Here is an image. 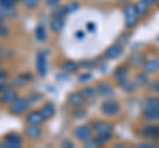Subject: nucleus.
<instances>
[{
  "label": "nucleus",
  "instance_id": "obj_49",
  "mask_svg": "<svg viewBox=\"0 0 159 148\" xmlns=\"http://www.w3.org/2000/svg\"><path fill=\"white\" fill-rule=\"evenodd\" d=\"M4 147H6V144H4V141L2 139V140H0V148H4Z\"/></svg>",
  "mask_w": 159,
  "mask_h": 148
},
{
  "label": "nucleus",
  "instance_id": "obj_26",
  "mask_svg": "<svg viewBox=\"0 0 159 148\" xmlns=\"http://www.w3.org/2000/svg\"><path fill=\"white\" fill-rule=\"evenodd\" d=\"M93 136L99 146H105L111 140L113 132H96V135H93Z\"/></svg>",
  "mask_w": 159,
  "mask_h": 148
},
{
  "label": "nucleus",
  "instance_id": "obj_40",
  "mask_svg": "<svg viewBox=\"0 0 159 148\" xmlns=\"http://www.w3.org/2000/svg\"><path fill=\"white\" fill-rule=\"evenodd\" d=\"M11 87H12L11 83H8L6 81H2V82H0V94H2L3 91H6L7 89H11Z\"/></svg>",
  "mask_w": 159,
  "mask_h": 148
},
{
  "label": "nucleus",
  "instance_id": "obj_42",
  "mask_svg": "<svg viewBox=\"0 0 159 148\" xmlns=\"http://www.w3.org/2000/svg\"><path fill=\"white\" fill-rule=\"evenodd\" d=\"M137 147H139V148H150V147H155V144H154L152 141H142V143H139V144L137 146Z\"/></svg>",
  "mask_w": 159,
  "mask_h": 148
},
{
  "label": "nucleus",
  "instance_id": "obj_13",
  "mask_svg": "<svg viewBox=\"0 0 159 148\" xmlns=\"http://www.w3.org/2000/svg\"><path fill=\"white\" fill-rule=\"evenodd\" d=\"M122 53H123V45H121L119 42H116L103 52V57L107 58V60H116Z\"/></svg>",
  "mask_w": 159,
  "mask_h": 148
},
{
  "label": "nucleus",
  "instance_id": "obj_34",
  "mask_svg": "<svg viewBox=\"0 0 159 148\" xmlns=\"http://www.w3.org/2000/svg\"><path fill=\"white\" fill-rule=\"evenodd\" d=\"M9 34H11V31H9V27L6 23L0 24V38H8Z\"/></svg>",
  "mask_w": 159,
  "mask_h": 148
},
{
  "label": "nucleus",
  "instance_id": "obj_17",
  "mask_svg": "<svg viewBox=\"0 0 159 148\" xmlns=\"http://www.w3.org/2000/svg\"><path fill=\"white\" fill-rule=\"evenodd\" d=\"M146 61V57H145V54L143 53H133L130 57H129V66H133V67H138V66H143V63H145Z\"/></svg>",
  "mask_w": 159,
  "mask_h": 148
},
{
  "label": "nucleus",
  "instance_id": "obj_14",
  "mask_svg": "<svg viewBox=\"0 0 159 148\" xmlns=\"http://www.w3.org/2000/svg\"><path fill=\"white\" fill-rule=\"evenodd\" d=\"M60 70L66 73V74H74L80 70V63H77L76 61H72V60L61 61V63H60Z\"/></svg>",
  "mask_w": 159,
  "mask_h": 148
},
{
  "label": "nucleus",
  "instance_id": "obj_38",
  "mask_svg": "<svg viewBox=\"0 0 159 148\" xmlns=\"http://www.w3.org/2000/svg\"><path fill=\"white\" fill-rule=\"evenodd\" d=\"M41 98H43V95L40 94V93H32V94L28 95V101H29V103H31V105H33V103L41 101Z\"/></svg>",
  "mask_w": 159,
  "mask_h": 148
},
{
  "label": "nucleus",
  "instance_id": "obj_12",
  "mask_svg": "<svg viewBox=\"0 0 159 148\" xmlns=\"http://www.w3.org/2000/svg\"><path fill=\"white\" fill-rule=\"evenodd\" d=\"M47 119L40 110H31L25 112V122L29 124H43Z\"/></svg>",
  "mask_w": 159,
  "mask_h": 148
},
{
  "label": "nucleus",
  "instance_id": "obj_50",
  "mask_svg": "<svg viewBox=\"0 0 159 148\" xmlns=\"http://www.w3.org/2000/svg\"><path fill=\"white\" fill-rule=\"evenodd\" d=\"M0 62H2V54H0Z\"/></svg>",
  "mask_w": 159,
  "mask_h": 148
},
{
  "label": "nucleus",
  "instance_id": "obj_27",
  "mask_svg": "<svg viewBox=\"0 0 159 148\" xmlns=\"http://www.w3.org/2000/svg\"><path fill=\"white\" fill-rule=\"evenodd\" d=\"M86 115H88V111L84 107H76L70 110V116L73 119H84V118H86Z\"/></svg>",
  "mask_w": 159,
  "mask_h": 148
},
{
  "label": "nucleus",
  "instance_id": "obj_2",
  "mask_svg": "<svg viewBox=\"0 0 159 148\" xmlns=\"http://www.w3.org/2000/svg\"><path fill=\"white\" fill-rule=\"evenodd\" d=\"M122 12H123V20H125V27L131 29L137 25L138 23V19H139V15L135 9V6L134 4H125L122 8Z\"/></svg>",
  "mask_w": 159,
  "mask_h": 148
},
{
  "label": "nucleus",
  "instance_id": "obj_24",
  "mask_svg": "<svg viewBox=\"0 0 159 148\" xmlns=\"http://www.w3.org/2000/svg\"><path fill=\"white\" fill-rule=\"evenodd\" d=\"M129 74V66L127 65H119L118 67H116L113 70V78L114 80H123V78H126Z\"/></svg>",
  "mask_w": 159,
  "mask_h": 148
},
{
  "label": "nucleus",
  "instance_id": "obj_11",
  "mask_svg": "<svg viewBox=\"0 0 159 148\" xmlns=\"http://www.w3.org/2000/svg\"><path fill=\"white\" fill-rule=\"evenodd\" d=\"M96 90H97V94L98 95H101L102 98H106V99H109V98H111L114 95V89H113V86L109 82H106V81L98 82L97 85H96Z\"/></svg>",
  "mask_w": 159,
  "mask_h": 148
},
{
  "label": "nucleus",
  "instance_id": "obj_44",
  "mask_svg": "<svg viewBox=\"0 0 159 148\" xmlns=\"http://www.w3.org/2000/svg\"><path fill=\"white\" fill-rule=\"evenodd\" d=\"M8 76H9V74H8L7 70H3V69H0V82L6 81L7 78H8Z\"/></svg>",
  "mask_w": 159,
  "mask_h": 148
},
{
  "label": "nucleus",
  "instance_id": "obj_37",
  "mask_svg": "<svg viewBox=\"0 0 159 148\" xmlns=\"http://www.w3.org/2000/svg\"><path fill=\"white\" fill-rule=\"evenodd\" d=\"M84 144V147L85 148H97V147H99V144L97 143V140L94 139V136H92L90 139H88V140H85L82 143Z\"/></svg>",
  "mask_w": 159,
  "mask_h": 148
},
{
  "label": "nucleus",
  "instance_id": "obj_32",
  "mask_svg": "<svg viewBox=\"0 0 159 148\" xmlns=\"http://www.w3.org/2000/svg\"><path fill=\"white\" fill-rule=\"evenodd\" d=\"M40 2H41V0H21L23 6L25 7L27 9H29V11H33V9H36L40 6Z\"/></svg>",
  "mask_w": 159,
  "mask_h": 148
},
{
  "label": "nucleus",
  "instance_id": "obj_7",
  "mask_svg": "<svg viewBox=\"0 0 159 148\" xmlns=\"http://www.w3.org/2000/svg\"><path fill=\"white\" fill-rule=\"evenodd\" d=\"M3 141L6 148H20L24 144V139L19 132H8L3 136Z\"/></svg>",
  "mask_w": 159,
  "mask_h": 148
},
{
  "label": "nucleus",
  "instance_id": "obj_15",
  "mask_svg": "<svg viewBox=\"0 0 159 148\" xmlns=\"http://www.w3.org/2000/svg\"><path fill=\"white\" fill-rule=\"evenodd\" d=\"M65 27V17H52L49 21V31L52 33L61 32Z\"/></svg>",
  "mask_w": 159,
  "mask_h": 148
},
{
  "label": "nucleus",
  "instance_id": "obj_52",
  "mask_svg": "<svg viewBox=\"0 0 159 148\" xmlns=\"http://www.w3.org/2000/svg\"><path fill=\"white\" fill-rule=\"evenodd\" d=\"M158 93H159V87H158Z\"/></svg>",
  "mask_w": 159,
  "mask_h": 148
},
{
  "label": "nucleus",
  "instance_id": "obj_41",
  "mask_svg": "<svg viewBox=\"0 0 159 148\" xmlns=\"http://www.w3.org/2000/svg\"><path fill=\"white\" fill-rule=\"evenodd\" d=\"M60 2H61V0H47L45 4H47V7H49V8H53V7H57V6H60Z\"/></svg>",
  "mask_w": 159,
  "mask_h": 148
},
{
  "label": "nucleus",
  "instance_id": "obj_20",
  "mask_svg": "<svg viewBox=\"0 0 159 148\" xmlns=\"http://www.w3.org/2000/svg\"><path fill=\"white\" fill-rule=\"evenodd\" d=\"M137 83L135 81H131V80H127V77L126 78H123V80H119L118 81V87L119 89H122L125 93H133L134 90L137 89Z\"/></svg>",
  "mask_w": 159,
  "mask_h": 148
},
{
  "label": "nucleus",
  "instance_id": "obj_51",
  "mask_svg": "<svg viewBox=\"0 0 159 148\" xmlns=\"http://www.w3.org/2000/svg\"><path fill=\"white\" fill-rule=\"evenodd\" d=\"M16 2H21V0H16Z\"/></svg>",
  "mask_w": 159,
  "mask_h": 148
},
{
  "label": "nucleus",
  "instance_id": "obj_22",
  "mask_svg": "<svg viewBox=\"0 0 159 148\" xmlns=\"http://www.w3.org/2000/svg\"><path fill=\"white\" fill-rule=\"evenodd\" d=\"M143 119L150 122V123L159 122V108H148V110H143Z\"/></svg>",
  "mask_w": 159,
  "mask_h": 148
},
{
  "label": "nucleus",
  "instance_id": "obj_33",
  "mask_svg": "<svg viewBox=\"0 0 159 148\" xmlns=\"http://www.w3.org/2000/svg\"><path fill=\"white\" fill-rule=\"evenodd\" d=\"M19 2L16 0H0V8L2 9H9V8H15Z\"/></svg>",
  "mask_w": 159,
  "mask_h": 148
},
{
  "label": "nucleus",
  "instance_id": "obj_19",
  "mask_svg": "<svg viewBox=\"0 0 159 148\" xmlns=\"http://www.w3.org/2000/svg\"><path fill=\"white\" fill-rule=\"evenodd\" d=\"M40 111H41V114L44 115L45 119H51L56 114V106H54L53 102H45L40 108Z\"/></svg>",
  "mask_w": 159,
  "mask_h": 148
},
{
  "label": "nucleus",
  "instance_id": "obj_23",
  "mask_svg": "<svg viewBox=\"0 0 159 148\" xmlns=\"http://www.w3.org/2000/svg\"><path fill=\"white\" fill-rule=\"evenodd\" d=\"M142 110H148V108H159V98L157 97H147L142 101Z\"/></svg>",
  "mask_w": 159,
  "mask_h": 148
},
{
  "label": "nucleus",
  "instance_id": "obj_43",
  "mask_svg": "<svg viewBox=\"0 0 159 148\" xmlns=\"http://www.w3.org/2000/svg\"><path fill=\"white\" fill-rule=\"evenodd\" d=\"M61 146H62V147H69V148H73V147H76V146H74V143H73L72 140H69V139L62 140Z\"/></svg>",
  "mask_w": 159,
  "mask_h": 148
},
{
  "label": "nucleus",
  "instance_id": "obj_9",
  "mask_svg": "<svg viewBox=\"0 0 159 148\" xmlns=\"http://www.w3.org/2000/svg\"><path fill=\"white\" fill-rule=\"evenodd\" d=\"M141 136L143 139L152 140L155 137H159V126H157L155 123H150V124H145L141 128Z\"/></svg>",
  "mask_w": 159,
  "mask_h": 148
},
{
  "label": "nucleus",
  "instance_id": "obj_1",
  "mask_svg": "<svg viewBox=\"0 0 159 148\" xmlns=\"http://www.w3.org/2000/svg\"><path fill=\"white\" fill-rule=\"evenodd\" d=\"M29 106H31V103H29L28 98L16 97V98H15V99L8 105V111H9V114L19 116V115L25 114V112L28 111Z\"/></svg>",
  "mask_w": 159,
  "mask_h": 148
},
{
  "label": "nucleus",
  "instance_id": "obj_48",
  "mask_svg": "<svg viewBox=\"0 0 159 148\" xmlns=\"http://www.w3.org/2000/svg\"><path fill=\"white\" fill-rule=\"evenodd\" d=\"M76 37H77V38H84V33H82V32H77V33H76Z\"/></svg>",
  "mask_w": 159,
  "mask_h": 148
},
{
  "label": "nucleus",
  "instance_id": "obj_25",
  "mask_svg": "<svg viewBox=\"0 0 159 148\" xmlns=\"http://www.w3.org/2000/svg\"><path fill=\"white\" fill-rule=\"evenodd\" d=\"M34 37L39 42H45L47 41V37H48V32H47V28L45 25L43 24H39L34 29Z\"/></svg>",
  "mask_w": 159,
  "mask_h": 148
},
{
  "label": "nucleus",
  "instance_id": "obj_46",
  "mask_svg": "<svg viewBox=\"0 0 159 148\" xmlns=\"http://www.w3.org/2000/svg\"><path fill=\"white\" fill-rule=\"evenodd\" d=\"M143 3H146L148 7H151V6H155V4L159 2V0H142Z\"/></svg>",
  "mask_w": 159,
  "mask_h": 148
},
{
  "label": "nucleus",
  "instance_id": "obj_18",
  "mask_svg": "<svg viewBox=\"0 0 159 148\" xmlns=\"http://www.w3.org/2000/svg\"><path fill=\"white\" fill-rule=\"evenodd\" d=\"M159 69V58L158 57H152L148 58L143 63V72H146L147 74H152L155 73Z\"/></svg>",
  "mask_w": 159,
  "mask_h": 148
},
{
  "label": "nucleus",
  "instance_id": "obj_30",
  "mask_svg": "<svg viewBox=\"0 0 159 148\" xmlns=\"http://www.w3.org/2000/svg\"><path fill=\"white\" fill-rule=\"evenodd\" d=\"M66 15H68V13H66L65 7H64V6L53 7L52 11H51V17H65Z\"/></svg>",
  "mask_w": 159,
  "mask_h": 148
},
{
  "label": "nucleus",
  "instance_id": "obj_16",
  "mask_svg": "<svg viewBox=\"0 0 159 148\" xmlns=\"http://www.w3.org/2000/svg\"><path fill=\"white\" fill-rule=\"evenodd\" d=\"M16 97H19V95H17V91L15 90L13 87L7 89L6 91H3L2 94H0V105H9Z\"/></svg>",
  "mask_w": 159,
  "mask_h": 148
},
{
  "label": "nucleus",
  "instance_id": "obj_21",
  "mask_svg": "<svg viewBox=\"0 0 159 148\" xmlns=\"http://www.w3.org/2000/svg\"><path fill=\"white\" fill-rule=\"evenodd\" d=\"M80 93L86 98V101H93L97 98V90H96V86H90V85H86L80 89Z\"/></svg>",
  "mask_w": 159,
  "mask_h": 148
},
{
  "label": "nucleus",
  "instance_id": "obj_6",
  "mask_svg": "<svg viewBox=\"0 0 159 148\" xmlns=\"http://www.w3.org/2000/svg\"><path fill=\"white\" fill-rule=\"evenodd\" d=\"M24 136L29 140H40L44 136V130L41 124H29L27 123V126L24 127Z\"/></svg>",
  "mask_w": 159,
  "mask_h": 148
},
{
  "label": "nucleus",
  "instance_id": "obj_29",
  "mask_svg": "<svg viewBox=\"0 0 159 148\" xmlns=\"http://www.w3.org/2000/svg\"><path fill=\"white\" fill-rule=\"evenodd\" d=\"M135 83L138 86H145L148 83V74L146 72H141V73H137L135 76Z\"/></svg>",
  "mask_w": 159,
  "mask_h": 148
},
{
  "label": "nucleus",
  "instance_id": "obj_31",
  "mask_svg": "<svg viewBox=\"0 0 159 148\" xmlns=\"http://www.w3.org/2000/svg\"><path fill=\"white\" fill-rule=\"evenodd\" d=\"M134 6H135V9H137V12H138L139 16H143V15H146L148 12V6H147L146 3H143L142 0L137 2Z\"/></svg>",
  "mask_w": 159,
  "mask_h": 148
},
{
  "label": "nucleus",
  "instance_id": "obj_47",
  "mask_svg": "<svg viewBox=\"0 0 159 148\" xmlns=\"http://www.w3.org/2000/svg\"><path fill=\"white\" fill-rule=\"evenodd\" d=\"M88 31L89 32H96V25H94V24L88 23Z\"/></svg>",
  "mask_w": 159,
  "mask_h": 148
},
{
  "label": "nucleus",
  "instance_id": "obj_35",
  "mask_svg": "<svg viewBox=\"0 0 159 148\" xmlns=\"http://www.w3.org/2000/svg\"><path fill=\"white\" fill-rule=\"evenodd\" d=\"M64 7H65L66 13H73V12H76L77 9L80 8V4H78V3H76V2H70V3L65 4Z\"/></svg>",
  "mask_w": 159,
  "mask_h": 148
},
{
  "label": "nucleus",
  "instance_id": "obj_36",
  "mask_svg": "<svg viewBox=\"0 0 159 148\" xmlns=\"http://www.w3.org/2000/svg\"><path fill=\"white\" fill-rule=\"evenodd\" d=\"M80 67L86 69V70H90V69H94V67H96V62L92 61V60L81 61V62H80Z\"/></svg>",
  "mask_w": 159,
  "mask_h": 148
},
{
  "label": "nucleus",
  "instance_id": "obj_8",
  "mask_svg": "<svg viewBox=\"0 0 159 148\" xmlns=\"http://www.w3.org/2000/svg\"><path fill=\"white\" fill-rule=\"evenodd\" d=\"M66 103L72 108L76 107H84L86 103V98L84 97L80 91H72L66 95Z\"/></svg>",
  "mask_w": 159,
  "mask_h": 148
},
{
  "label": "nucleus",
  "instance_id": "obj_45",
  "mask_svg": "<svg viewBox=\"0 0 159 148\" xmlns=\"http://www.w3.org/2000/svg\"><path fill=\"white\" fill-rule=\"evenodd\" d=\"M7 15L4 13V11L2 8H0V24H3V23H6V20H7Z\"/></svg>",
  "mask_w": 159,
  "mask_h": 148
},
{
  "label": "nucleus",
  "instance_id": "obj_4",
  "mask_svg": "<svg viewBox=\"0 0 159 148\" xmlns=\"http://www.w3.org/2000/svg\"><path fill=\"white\" fill-rule=\"evenodd\" d=\"M99 111L102 112L105 116H117L119 112H121V105L117 102L109 98V99L103 101L99 106Z\"/></svg>",
  "mask_w": 159,
  "mask_h": 148
},
{
  "label": "nucleus",
  "instance_id": "obj_10",
  "mask_svg": "<svg viewBox=\"0 0 159 148\" xmlns=\"http://www.w3.org/2000/svg\"><path fill=\"white\" fill-rule=\"evenodd\" d=\"M89 124H90L94 132H113L114 131V124L110 122H106V120L94 119L89 123Z\"/></svg>",
  "mask_w": 159,
  "mask_h": 148
},
{
  "label": "nucleus",
  "instance_id": "obj_3",
  "mask_svg": "<svg viewBox=\"0 0 159 148\" xmlns=\"http://www.w3.org/2000/svg\"><path fill=\"white\" fill-rule=\"evenodd\" d=\"M48 54H49V50H47V49H41V50H39L36 54V72L40 78H44L47 76Z\"/></svg>",
  "mask_w": 159,
  "mask_h": 148
},
{
  "label": "nucleus",
  "instance_id": "obj_39",
  "mask_svg": "<svg viewBox=\"0 0 159 148\" xmlns=\"http://www.w3.org/2000/svg\"><path fill=\"white\" fill-rule=\"evenodd\" d=\"M92 73H85V74H81V76L78 77V82H86L92 78Z\"/></svg>",
  "mask_w": 159,
  "mask_h": 148
},
{
  "label": "nucleus",
  "instance_id": "obj_5",
  "mask_svg": "<svg viewBox=\"0 0 159 148\" xmlns=\"http://www.w3.org/2000/svg\"><path fill=\"white\" fill-rule=\"evenodd\" d=\"M93 132L94 131L90 127V124H80V126H76L73 128V136L81 143L90 139L93 136Z\"/></svg>",
  "mask_w": 159,
  "mask_h": 148
},
{
  "label": "nucleus",
  "instance_id": "obj_28",
  "mask_svg": "<svg viewBox=\"0 0 159 148\" xmlns=\"http://www.w3.org/2000/svg\"><path fill=\"white\" fill-rule=\"evenodd\" d=\"M16 80H17V82L21 83V85H25V83L33 81V74L31 72H23L19 74Z\"/></svg>",
  "mask_w": 159,
  "mask_h": 148
}]
</instances>
